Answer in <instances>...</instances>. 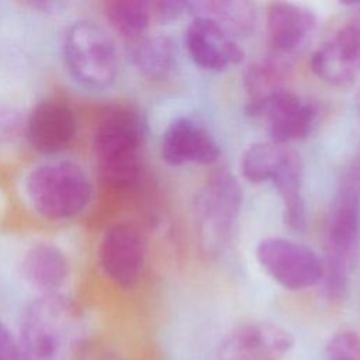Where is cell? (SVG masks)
<instances>
[{"mask_svg":"<svg viewBox=\"0 0 360 360\" xmlns=\"http://www.w3.org/2000/svg\"><path fill=\"white\" fill-rule=\"evenodd\" d=\"M243 193L238 179L228 170H217L198 188L193 217L201 249L217 256L228 249L239 221Z\"/></svg>","mask_w":360,"mask_h":360,"instance_id":"obj_5","label":"cell"},{"mask_svg":"<svg viewBox=\"0 0 360 360\" xmlns=\"http://www.w3.org/2000/svg\"><path fill=\"white\" fill-rule=\"evenodd\" d=\"M25 194L41 217L60 221L87 208L93 197V183L77 163L53 160L37 166L28 174Z\"/></svg>","mask_w":360,"mask_h":360,"instance_id":"obj_4","label":"cell"},{"mask_svg":"<svg viewBox=\"0 0 360 360\" xmlns=\"http://www.w3.org/2000/svg\"><path fill=\"white\" fill-rule=\"evenodd\" d=\"M152 18L158 24H170L177 21L187 13V1L180 0H158L150 1Z\"/></svg>","mask_w":360,"mask_h":360,"instance_id":"obj_24","label":"cell"},{"mask_svg":"<svg viewBox=\"0 0 360 360\" xmlns=\"http://www.w3.org/2000/svg\"><path fill=\"white\" fill-rule=\"evenodd\" d=\"M292 63L294 60L271 52L250 62L242 75L243 89L249 97L248 100L287 89Z\"/></svg>","mask_w":360,"mask_h":360,"instance_id":"obj_20","label":"cell"},{"mask_svg":"<svg viewBox=\"0 0 360 360\" xmlns=\"http://www.w3.org/2000/svg\"><path fill=\"white\" fill-rule=\"evenodd\" d=\"M221 146L210 129L190 117L173 118L162 134L160 156L169 166L211 165Z\"/></svg>","mask_w":360,"mask_h":360,"instance_id":"obj_13","label":"cell"},{"mask_svg":"<svg viewBox=\"0 0 360 360\" xmlns=\"http://www.w3.org/2000/svg\"><path fill=\"white\" fill-rule=\"evenodd\" d=\"M323 280L330 300L342 298L360 263V176L349 167L332 197L326 232Z\"/></svg>","mask_w":360,"mask_h":360,"instance_id":"obj_2","label":"cell"},{"mask_svg":"<svg viewBox=\"0 0 360 360\" xmlns=\"http://www.w3.org/2000/svg\"><path fill=\"white\" fill-rule=\"evenodd\" d=\"M63 59L70 75L90 87H107L118 75L117 46L93 21H77L66 30Z\"/></svg>","mask_w":360,"mask_h":360,"instance_id":"obj_6","label":"cell"},{"mask_svg":"<svg viewBox=\"0 0 360 360\" xmlns=\"http://www.w3.org/2000/svg\"><path fill=\"white\" fill-rule=\"evenodd\" d=\"M143 122L127 107L108 111L97 125L93 146L104 181L117 190L131 188L141 173Z\"/></svg>","mask_w":360,"mask_h":360,"instance_id":"obj_3","label":"cell"},{"mask_svg":"<svg viewBox=\"0 0 360 360\" xmlns=\"http://www.w3.org/2000/svg\"><path fill=\"white\" fill-rule=\"evenodd\" d=\"M105 17L115 32L128 42L148 34L153 21L150 1L114 0L105 4Z\"/></svg>","mask_w":360,"mask_h":360,"instance_id":"obj_21","label":"cell"},{"mask_svg":"<svg viewBox=\"0 0 360 360\" xmlns=\"http://www.w3.org/2000/svg\"><path fill=\"white\" fill-rule=\"evenodd\" d=\"M24 129L20 112L13 107L0 105V143L13 142Z\"/></svg>","mask_w":360,"mask_h":360,"instance_id":"obj_25","label":"cell"},{"mask_svg":"<svg viewBox=\"0 0 360 360\" xmlns=\"http://www.w3.org/2000/svg\"><path fill=\"white\" fill-rule=\"evenodd\" d=\"M129 58L143 76L152 80H162L176 66V44L167 35L146 34L129 42Z\"/></svg>","mask_w":360,"mask_h":360,"instance_id":"obj_19","label":"cell"},{"mask_svg":"<svg viewBox=\"0 0 360 360\" xmlns=\"http://www.w3.org/2000/svg\"><path fill=\"white\" fill-rule=\"evenodd\" d=\"M295 339L284 326L269 322H248L229 330L218 343V360H281L294 347Z\"/></svg>","mask_w":360,"mask_h":360,"instance_id":"obj_10","label":"cell"},{"mask_svg":"<svg viewBox=\"0 0 360 360\" xmlns=\"http://www.w3.org/2000/svg\"><path fill=\"white\" fill-rule=\"evenodd\" d=\"M270 183L281 200L284 224L292 231H304L307 226V208L302 195V162L294 149H288Z\"/></svg>","mask_w":360,"mask_h":360,"instance_id":"obj_17","label":"cell"},{"mask_svg":"<svg viewBox=\"0 0 360 360\" xmlns=\"http://www.w3.org/2000/svg\"><path fill=\"white\" fill-rule=\"evenodd\" d=\"M184 45L190 59L208 72H225L243 59V49L236 38L202 17H193L187 25Z\"/></svg>","mask_w":360,"mask_h":360,"instance_id":"obj_14","label":"cell"},{"mask_svg":"<svg viewBox=\"0 0 360 360\" xmlns=\"http://www.w3.org/2000/svg\"><path fill=\"white\" fill-rule=\"evenodd\" d=\"M255 255L262 270L285 290H307L323 280V259L304 243L264 238L257 243Z\"/></svg>","mask_w":360,"mask_h":360,"instance_id":"obj_8","label":"cell"},{"mask_svg":"<svg viewBox=\"0 0 360 360\" xmlns=\"http://www.w3.org/2000/svg\"><path fill=\"white\" fill-rule=\"evenodd\" d=\"M77 132V120L70 105L60 100L38 103L25 121V134L34 149L52 155L65 150Z\"/></svg>","mask_w":360,"mask_h":360,"instance_id":"obj_15","label":"cell"},{"mask_svg":"<svg viewBox=\"0 0 360 360\" xmlns=\"http://www.w3.org/2000/svg\"><path fill=\"white\" fill-rule=\"evenodd\" d=\"M17 338L21 360H77L83 343L79 311L62 294L38 295L21 311Z\"/></svg>","mask_w":360,"mask_h":360,"instance_id":"obj_1","label":"cell"},{"mask_svg":"<svg viewBox=\"0 0 360 360\" xmlns=\"http://www.w3.org/2000/svg\"><path fill=\"white\" fill-rule=\"evenodd\" d=\"M187 13L214 21L235 38L249 35L257 21L255 4L245 0L187 1Z\"/></svg>","mask_w":360,"mask_h":360,"instance_id":"obj_18","label":"cell"},{"mask_svg":"<svg viewBox=\"0 0 360 360\" xmlns=\"http://www.w3.org/2000/svg\"><path fill=\"white\" fill-rule=\"evenodd\" d=\"M21 273L25 283L39 295L60 294L69 278V262L52 243H37L22 257Z\"/></svg>","mask_w":360,"mask_h":360,"instance_id":"obj_16","label":"cell"},{"mask_svg":"<svg viewBox=\"0 0 360 360\" xmlns=\"http://www.w3.org/2000/svg\"><path fill=\"white\" fill-rule=\"evenodd\" d=\"M0 360H21L17 333L0 319Z\"/></svg>","mask_w":360,"mask_h":360,"instance_id":"obj_26","label":"cell"},{"mask_svg":"<svg viewBox=\"0 0 360 360\" xmlns=\"http://www.w3.org/2000/svg\"><path fill=\"white\" fill-rule=\"evenodd\" d=\"M354 107H356V111H357V115L360 120V89L357 90V93L354 96Z\"/></svg>","mask_w":360,"mask_h":360,"instance_id":"obj_27","label":"cell"},{"mask_svg":"<svg viewBox=\"0 0 360 360\" xmlns=\"http://www.w3.org/2000/svg\"><path fill=\"white\" fill-rule=\"evenodd\" d=\"M309 68L332 87H352L360 77V25L340 27L312 52Z\"/></svg>","mask_w":360,"mask_h":360,"instance_id":"obj_11","label":"cell"},{"mask_svg":"<svg viewBox=\"0 0 360 360\" xmlns=\"http://www.w3.org/2000/svg\"><path fill=\"white\" fill-rule=\"evenodd\" d=\"M326 360H360V336L353 330H340L326 343Z\"/></svg>","mask_w":360,"mask_h":360,"instance_id":"obj_23","label":"cell"},{"mask_svg":"<svg viewBox=\"0 0 360 360\" xmlns=\"http://www.w3.org/2000/svg\"><path fill=\"white\" fill-rule=\"evenodd\" d=\"M245 112L252 120L264 124L270 141L278 145L307 138L319 117L315 101L288 87L248 100Z\"/></svg>","mask_w":360,"mask_h":360,"instance_id":"obj_7","label":"cell"},{"mask_svg":"<svg viewBox=\"0 0 360 360\" xmlns=\"http://www.w3.org/2000/svg\"><path fill=\"white\" fill-rule=\"evenodd\" d=\"M264 25L269 52L294 60L315 35L318 17L304 4L273 1L266 8Z\"/></svg>","mask_w":360,"mask_h":360,"instance_id":"obj_12","label":"cell"},{"mask_svg":"<svg viewBox=\"0 0 360 360\" xmlns=\"http://www.w3.org/2000/svg\"><path fill=\"white\" fill-rule=\"evenodd\" d=\"M97 256L104 276L117 287L128 290L135 287L142 276L146 243L132 224H114L104 232Z\"/></svg>","mask_w":360,"mask_h":360,"instance_id":"obj_9","label":"cell"},{"mask_svg":"<svg viewBox=\"0 0 360 360\" xmlns=\"http://www.w3.org/2000/svg\"><path fill=\"white\" fill-rule=\"evenodd\" d=\"M290 148L271 141L255 142L240 155L239 169L245 180L253 184L270 183Z\"/></svg>","mask_w":360,"mask_h":360,"instance_id":"obj_22","label":"cell"}]
</instances>
